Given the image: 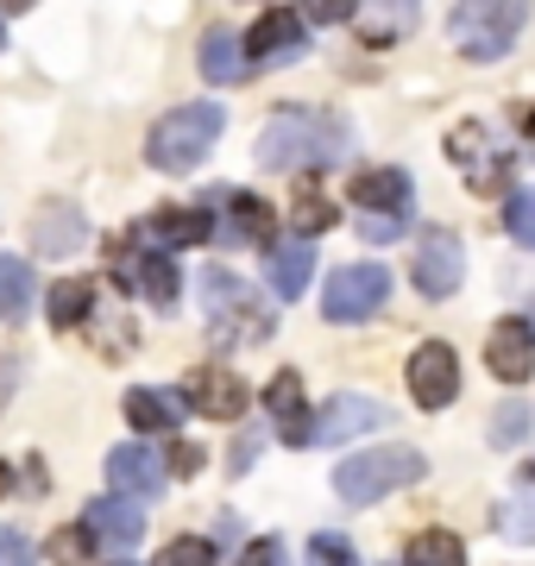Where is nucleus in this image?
<instances>
[{"instance_id": "obj_27", "label": "nucleus", "mask_w": 535, "mask_h": 566, "mask_svg": "<svg viewBox=\"0 0 535 566\" xmlns=\"http://www.w3.org/2000/svg\"><path fill=\"white\" fill-rule=\"evenodd\" d=\"M88 308H95V283H76V277L51 283V303H44L51 327H76V322H88Z\"/></svg>"}, {"instance_id": "obj_13", "label": "nucleus", "mask_w": 535, "mask_h": 566, "mask_svg": "<svg viewBox=\"0 0 535 566\" xmlns=\"http://www.w3.org/2000/svg\"><path fill=\"white\" fill-rule=\"evenodd\" d=\"M391 422V409L359 397V390H340L322 416H315V447H334V441H353V434H371V428Z\"/></svg>"}, {"instance_id": "obj_22", "label": "nucleus", "mask_w": 535, "mask_h": 566, "mask_svg": "<svg viewBox=\"0 0 535 566\" xmlns=\"http://www.w3.org/2000/svg\"><path fill=\"white\" fill-rule=\"evenodd\" d=\"M227 240H240V245H271L277 240L271 202H259L252 189H227Z\"/></svg>"}, {"instance_id": "obj_1", "label": "nucleus", "mask_w": 535, "mask_h": 566, "mask_svg": "<svg viewBox=\"0 0 535 566\" xmlns=\"http://www.w3.org/2000/svg\"><path fill=\"white\" fill-rule=\"evenodd\" d=\"M347 120L334 114H310V107H284L271 114L259 133V164L265 170H322V164L347 158Z\"/></svg>"}, {"instance_id": "obj_32", "label": "nucleus", "mask_w": 535, "mask_h": 566, "mask_svg": "<svg viewBox=\"0 0 535 566\" xmlns=\"http://www.w3.org/2000/svg\"><path fill=\"white\" fill-rule=\"evenodd\" d=\"M95 547H102V542L88 535V523H83V528H57V535H51V554H57L63 566H83Z\"/></svg>"}, {"instance_id": "obj_7", "label": "nucleus", "mask_w": 535, "mask_h": 566, "mask_svg": "<svg viewBox=\"0 0 535 566\" xmlns=\"http://www.w3.org/2000/svg\"><path fill=\"white\" fill-rule=\"evenodd\" d=\"M385 303H391V271L385 264H340L328 277V290H322V315L340 327L371 322Z\"/></svg>"}, {"instance_id": "obj_6", "label": "nucleus", "mask_w": 535, "mask_h": 566, "mask_svg": "<svg viewBox=\"0 0 535 566\" xmlns=\"http://www.w3.org/2000/svg\"><path fill=\"white\" fill-rule=\"evenodd\" d=\"M353 208H359V233L391 245L416 214V182L403 170H359L353 177Z\"/></svg>"}, {"instance_id": "obj_3", "label": "nucleus", "mask_w": 535, "mask_h": 566, "mask_svg": "<svg viewBox=\"0 0 535 566\" xmlns=\"http://www.w3.org/2000/svg\"><path fill=\"white\" fill-rule=\"evenodd\" d=\"M422 472H429V460H422L416 447L385 441V447H366V453H353V460L334 465V491H340V504L359 510V504H378V497L416 485Z\"/></svg>"}, {"instance_id": "obj_24", "label": "nucleus", "mask_w": 535, "mask_h": 566, "mask_svg": "<svg viewBox=\"0 0 535 566\" xmlns=\"http://www.w3.org/2000/svg\"><path fill=\"white\" fill-rule=\"evenodd\" d=\"M183 397H170V390H126V422L139 428V434H170V428L183 422Z\"/></svg>"}, {"instance_id": "obj_5", "label": "nucleus", "mask_w": 535, "mask_h": 566, "mask_svg": "<svg viewBox=\"0 0 535 566\" xmlns=\"http://www.w3.org/2000/svg\"><path fill=\"white\" fill-rule=\"evenodd\" d=\"M523 20H529V0H460L448 13V39L460 44V57L497 63V57H511Z\"/></svg>"}, {"instance_id": "obj_20", "label": "nucleus", "mask_w": 535, "mask_h": 566, "mask_svg": "<svg viewBox=\"0 0 535 566\" xmlns=\"http://www.w3.org/2000/svg\"><path fill=\"white\" fill-rule=\"evenodd\" d=\"M83 523H88V535L102 547H126V542H139L145 535V510H139V497H95V504L83 510Z\"/></svg>"}, {"instance_id": "obj_36", "label": "nucleus", "mask_w": 535, "mask_h": 566, "mask_svg": "<svg viewBox=\"0 0 535 566\" xmlns=\"http://www.w3.org/2000/svg\"><path fill=\"white\" fill-rule=\"evenodd\" d=\"M353 13H359V0H310V20H322V25H340Z\"/></svg>"}, {"instance_id": "obj_16", "label": "nucleus", "mask_w": 535, "mask_h": 566, "mask_svg": "<svg viewBox=\"0 0 535 566\" xmlns=\"http://www.w3.org/2000/svg\"><path fill=\"white\" fill-rule=\"evenodd\" d=\"M265 409H271V422H277V434H284L290 447H315V416H310V403H303V378H296V371H277L265 385Z\"/></svg>"}, {"instance_id": "obj_33", "label": "nucleus", "mask_w": 535, "mask_h": 566, "mask_svg": "<svg viewBox=\"0 0 535 566\" xmlns=\"http://www.w3.org/2000/svg\"><path fill=\"white\" fill-rule=\"evenodd\" d=\"M151 566H214V542H196V535H183V542H170Z\"/></svg>"}, {"instance_id": "obj_21", "label": "nucleus", "mask_w": 535, "mask_h": 566, "mask_svg": "<svg viewBox=\"0 0 535 566\" xmlns=\"http://www.w3.org/2000/svg\"><path fill=\"white\" fill-rule=\"evenodd\" d=\"M265 271H271V290H277L284 303H296V296L310 290V277H315V240L303 233V240H284V245H271Z\"/></svg>"}, {"instance_id": "obj_26", "label": "nucleus", "mask_w": 535, "mask_h": 566, "mask_svg": "<svg viewBox=\"0 0 535 566\" xmlns=\"http://www.w3.org/2000/svg\"><path fill=\"white\" fill-rule=\"evenodd\" d=\"M32 290H39L32 283V264L0 252V322H20L25 308H32Z\"/></svg>"}, {"instance_id": "obj_37", "label": "nucleus", "mask_w": 535, "mask_h": 566, "mask_svg": "<svg viewBox=\"0 0 535 566\" xmlns=\"http://www.w3.org/2000/svg\"><path fill=\"white\" fill-rule=\"evenodd\" d=\"M240 566H284V547L277 542H252L246 554H240Z\"/></svg>"}, {"instance_id": "obj_41", "label": "nucleus", "mask_w": 535, "mask_h": 566, "mask_svg": "<svg viewBox=\"0 0 535 566\" xmlns=\"http://www.w3.org/2000/svg\"><path fill=\"white\" fill-rule=\"evenodd\" d=\"M0 39H7V25H0Z\"/></svg>"}, {"instance_id": "obj_4", "label": "nucleus", "mask_w": 535, "mask_h": 566, "mask_svg": "<svg viewBox=\"0 0 535 566\" xmlns=\"http://www.w3.org/2000/svg\"><path fill=\"white\" fill-rule=\"evenodd\" d=\"M221 133H227V114L214 102H183L177 114H165V120L151 126L145 158L158 164V170H170V177H183V170H196V164L214 151Z\"/></svg>"}, {"instance_id": "obj_28", "label": "nucleus", "mask_w": 535, "mask_h": 566, "mask_svg": "<svg viewBox=\"0 0 535 566\" xmlns=\"http://www.w3.org/2000/svg\"><path fill=\"white\" fill-rule=\"evenodd\" d=\"M403 566H466V547L448 528H422L410 542V554H403Z\"/></svg>"}, {"instance_id": "obj_38", "label": "nucleus", "mask_w": 535, "mask_h": 566, "mask_svg": "<svg viewBox=\"0 0 535 566\" xmlns=\"http://www.w3.org/2000/svg\"><path fill=\"white\" fill-rule=\"evenodd\" d=\"M497 523L511 528V535H529L535 542V510H497Z\"/></svg>"}, {"instance_id": "obj_35", "label": "nucleus", "mask_w": 535, "mask_h": 566, "mask_svg": "<svg viewBox=\"0 0 535 566\" xmlns=\"http://www.w3.org/2000/svg\"><path fill=\"white\" fill-rule=\"evenodd\" d=\"M0 566H32V542L20 528H0Z\"/></svg>"}, {"instance_id": "obj_12", "label": "nucleus", "mask_w": 535, "mask_h": 566, "mask_svg": "<svg viewBox=\"0 0 535 566\" xmlns=\"http://www.w3.org/2000/svg\"><path fill=\"white\" fill-rule=\"evenodd\" d=\"M183 403L196 409V416H208V422H240L252 397H246V385H240L233 371L202 365V371H189V378H183Z\"/></svg>"}, {"instance_id": "obj_14", "label": "nucleus", "mask_w": 535, "mask_h": 566, "mask_svg": "<svg viewBox=\"0 0 535 566\" xmlns=\"http://www.w3.org/2000/svg\"><path fill=\"white\" fill-rule=\"evenodd\" d=\"M485 365L497 385H529L535 378V327L529 322H497L485 340Z\"/></svg>"}, {"instance_id": "obj_8", "label": "nucleus", "mask_w": 535, "mask_h": 566, "mask_svg": "<svg viewBox=\"0 0 535 566\" xmlns=\"http://www.w3.org/2000/svg\"><path fill=\"white\" fill-rule=\"evenodd\" d=\"M448 158H453V170L473 182L479 196L511 189V145H497L479 120H460V126L448 133Z\"/></svg>"}, {"instance_id": "obj_10", "label": "nucleus", "mask_w": 535, "mask_h": 566, "mask_svg": "<svg viewBox=\"0 0 535 566\" xmlns=\"http://www.w3.org/2000/svg\"><path fill=\"white\" fill-rule=\"evenodd\" d=\"M410 397L422 409H448L460 397V353L448 340H422L410 353Z\"/></svg>"}, {"instance_id": "obj_29", "label": "nucleus", "mask_w": 535, "mask_h": 566, "mask_svg": "<svg viewBox=\"0 0 535 566\" xmlns=\"http://www.w3.org/2000/svg\"><path fill=\"white\" fill-rule=\"evenodd\" d=\"M290 221H296V233H328L334 227V202L328 196H322V189H310V182H303V189H296V202H290Z\"/></svg>"}, {"instance_id": "obj_15", "label": "nucleus", "mask_w": 535, "mask_h": 566, "mask_svg": "<svg viewBox=\"0 0 535 566\" xmlns=\"http://www.w3.org/2000/svg\"><path fill=\"white\" fill-rule=\"evenodd\" d=\"M133 240L158 245V252H177V245H208L214 240V221H208L202 208H158V214H145L139 233Z\"/></svg>"}, {"instance_id": "obj_23", "label": "nucleus", "mask_w": 535, "mask_h": 566, "mask_svg": "<svg viewBox=\"0 0 535 566\" xmlns=\"http://www.w3.org/2000/svg\"><path fill=\"white\" fill-rule=\"evenodd\" d=\"M416 7L422 0H359V32H366V44H397V39H410V25H416Z\"/></svg>"}, {"instance_id": "obj_25", "label": "nucleus", "mask_w": 535, "mask_h": 566, "mask_svg": "<svg viewBox=\"0 0 535 566\" xmlns=\"http://www.w3.org/2000/svg\"><path fill=\"white\" fill-rule=\"evenodd\" d=\"M246 70H252V57H246V44L233 39V32H208L202 39V76L208 82H221L227 88V82H240Z\"/></svg>"}, {"instance_id": "obj_2", "label": "nucleus", "mask_w": 535, "mask_h": 566, "mask_svg": "<svg viewBox=\"0 0 535 566\" xmlns=\"http://www.w3.org/2000/svg\"><path fill=\"white\" fill-rule=\"evenodd\" d=\"M202 322L214 334V346H265L277 315H271V303L246 277H233L227 264H208L202 271Z\"/></svg>"}, {"instance_id": "obj_42", "label": "nucleus", "mask_w": 535, "mask_h": 566, "mask_svg": "<svg viewBox=\"0 0 535 566\" xmlns=\"http://www.w3.org/2000/svg\"><path fill=\"white\" fill-rule=\"evenodd\" d=\"M120 566H133V560H120Z\"/></svg>"}, {"instance_id": "obj_19", "label": "nucleus", "mask_w": 535, "mask_h": 566, "mask_svg": "<svg viewBox=\"0 0 535 566\" xmlns=\"http://www.w3.org/2000/svg\"><path fill=\"white\" fill-rule=\"evenodd\" d=\"M107 479H114V491H126V497H158L165 491V465H158V453L145 441H126L107 453Z\"/></svg>"}, {"instance_id": "obj_39", "label": "nucleus", "mask_w": 535, "mask_h": 566, "mask_svg": "<svg viewBox=\"0 0 535 566\" xmlns=\"http://www.w3.org/2000/svg\"><path fill=\"white\" fill-rule=\"evenodd\" d=\"M196 465H202V453H196L189 441H177V447H170V472H183V479H189Z\"/></svg>"}, {"instance_id": "obj_30", "label": "nucleus", "mask_w": 535, "mask_h": 566, "mask_svg": "<svg viewBox=\"0 0 535 566\" xmlns=\"http://www.w3.org/2000/svg\"><path fill=\"white\" fill-rule=\"evenodd\" d=\"M504 233L535 252V189H511V202H504Z\"/></svg>"}, {"instance_id": "obj_11", "label": "nucleus", "mask_w": 535, "mask_h": 566, "mask_svg": "<svg viewBox=\"0 0 535 566\" xmlns=\"http://www.w3.org/2000/svg\"><path fill=\"white\" fill-rule=\"evenodd\" d=\"M114 271H120L133 290H145V303L151 308H177V264L158 252V245H114Z\"/></svg>"}, {"instance_id": "obj_17", "label": "nucleus", "mask_w": 535, "mask_h": 566, "mask_svg": "<svg viewBox=\"0 0 535 566\" xmlns=\"http://www.w3.org/2000/svg\"><path fill=\"white\" fill-rule=\"evenodd\" d=\"M303 51H310V39H303V20H296V13H265V20L246 32L252 70H265V63H296Z\"/></svg>"}, {"instance_id": "obj_18", "label": "nucleus", "mask_w": 535, "mask_h": 566, "mask_svg": "<svg viewBox=\"0 0 535 566\" xmlns=\"http://www.w3.org/2000/svg\"><path fill=\"white\" fill-rule=\"evenodd\" d=\"M83 240H88V214L83 208H70V202L39 208V221H32V252H39V259H70Z\"/></svg>"}, {"instance_id": "obj_31", "label": "nucleus", "mask_w": 535, "mask_h": 566, "mask_svg": "<svg viewBox=\"0 0 535 566\" xmlns=\"http://www.w3.org/2000/svg\"><path fill=\"white\" fill-rule=\"evenodd\" d=\"M310 566H359V554H353L347 535L322 528V535H310Z\"/></svg>"}, {"instance_id": "obj_34", "label": "nucleus", "mask_w": 535, "mask_h": 566, "mask_svg": "<svg viewBox=\"0 0 535 566\" xmlns=\"http://www.w3.org/2000/svg\"><path fill=\"white\" fill-rule=\"evenodd\" d=\"M523 428H529V416L516 403H504L497 409V422H492V434H497V447H511V441H523Z\"/></svg>"}, {"instance_id": "obj_9", "label": "nucleus", "mask_w": 535, "mask_h": 566, "mask_svg": "<svg viewBox=\"0 0 535 566\" xmlns=\"http://www.w3.org/2000/svg\"><path fill=\"white\" fill-rule=\"evenodd\" d=\"M410 277H416V290H422L429 303H448L453 290H460V277H466V252H460V240L441 233V227H429V233L416 240Z\"/></svg>"}, {"instance_id": "obj_40", "label": "nucleus", "mask_w": 535, "mask_h": 566, "mask_svg": "<svg viewBox=\"0 0 535 566\" xmlns=\"http://www.w3.org/2000/svg\"><path fill=\"white\" fill-rule=\"evenodd\" d=\"M523 491H529V497H535V460L523 465Z\"/></svg>"}]
</instances>
